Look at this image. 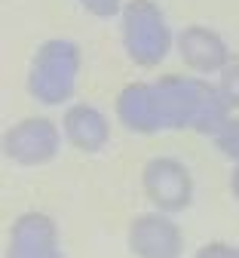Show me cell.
<instances>
[{"mask_svg":"<svg viewBox=\"0 0 239 258\" xmlns=\"http://www.w3.org/2000/svg\"><path fill=\"white\" fill-rule=\"evenodd\" d=\"M199 258H239V255L233 249H227V246H209V249L199 252Z\"/></svg>","mask_w":239,"mask_h":258,"instance_id":"7a4b0ae2","label":"cell"},{"mask_svg":"<svg viewBox=\"0 0 239 258\" xmlns=\"http://www.w3.org/2000/svg\"><path fill=\"white\" fill-rule=\"evenodd\" d=\"M181 49H184V58L196 68H215L224 58V46L218 40V34H209L202 28H193V31H184L181 34Z\"/></svg>","mask_w":239,"mask_h":258,"instance_id":"6da1fadb","label":"cell"}]
</instances>
